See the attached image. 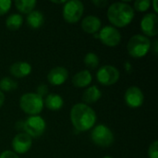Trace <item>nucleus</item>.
I'll return each instance as SVG.
<instances>
[{"instance_id": "nucleus-15", "label": "nucleus", "mask_w": 158, "mask_h": 158, "mask_svg": "<svg viewBox=\"0 0 158 158\" xmlns=\"http://www.w3.org/2000/svg\"><path fill=\"white\" fill-rule=\"evenodd\" d=\"M9 71L16 78H23L31 72V66L27 62H16L11 65Z\"/></svg>"}, {"instance_id": "nucleus-5", "label": "nucleus", "mask_w": 158, "mask_h": 158, "mask_svg": "<svg viewBox=\"0 0 158 158\" xmlns=\"http://www.w3.org/2000/svg\"><path fill=\"white\" fill-rule=\"evenodd\" d=\"M92 141L100 147L111 146L114 143V134L109 128L100 124L95 126L91 133Z\"/></svg>"}, {"instance_id": "nucleus-9", "label": "nucleus", "mask_w": 158, "mask_h": 158, "mask_svg": "<svg viewBox=\"0 0 158 158\" xmlns=\"http://www.w3.org/2000/svg\"><path fill=\"white\" fill-rule=\"evenodd\" d=\"M99 39L101 42L106 44V46L114 47L117 46L121 41V34L115 27L112 26H106L102 30H100Z\"/></svg>"}, {"instance_id": "nucleus-21", "label": "nucleus", "mask_w": 158, "mask_h": 158, "mask_svg": "<svg viewBox=\"0 0 158 158\" xmlns=\"http://www.w3.org/2000/svg\"><path fill=\"white\" fill-rule=\"evenodd\" d=\"M23 23V18L19 14H12L6 20V28L10 31H17Z\"/></svg>"}, {"instance_id": "nucleus-27", "label": "nucleus", "mask_w": 158, "mask_h": 158, "mask_svg": "<svg viewBox=\"0 0 158 158\" xmlns=\"http://www.w3.org/2000/svg\"><path fill=\"white\" fill-rule=\"evenodd\" d=\"M47 92H48V88L44 84H42L40 86H38V88H37V94L40 95L41 97L46 95L47 94Z\"/></svg>"}, {"instance_id": "nucleus-13", "label": "nucleus", "mask_w": 158, "mask_h": 158, "mask_svg": "<svg viewBox=\"0 0 158 158\" xmlns=\"http://www.w3.org/2000/svg\"><path fill=\"white\" fill-rule=\"evenodd\" d=\"M68 77H69V72L65 68L56 67L49 71L47 75V80L52 85L58 86L63 84L67 81Z\"/></svg>"}, {"instance_id": "nucleus-26", "label": "nucleus", "mask_w": 158, "mask_h": 158, "mask_svg": "<svg viewBox=\"0 0 158 158\" xmlns=\"http://www.w3.org/2000/svg\"><path fill=\"white\" fill-rule=\"evenodd\" d=\"M148 156H149V158H158L157 141H155V142L149 146Z\"/></svg>"}, {"instance_id": "nucleus-31", "label": "nucleus", "mask_w": 158, "mask_h": 158, "mask_svg": "<svg viewBox=\"0 0 158 158\" xmlns=\"http://www.w3.org/2000/svg\"><path fill=\"white\" fill-rule=\"evenodd\" d=\"M153 5H154V9H155V11H156V12H158L157 1H156V0H155V1L153 2Z\"/></svg>"}, {"instance_id": "nucleus-16", "label": "nucleus", "mask_w": 158, "mask_h": 158, "mask_svg": "<svg viewBox=\"0 0 158 158\" xmlns=\"http://www.w3.org/2000/svg\"><path fill=\"white\" fill-rule=\"evenodd\" d=\"M92 80H93V77H92L91 72L87 69H84V70L78 72L77 74L73 76L72 83L75 87L84 88L92 82Z\"/></svg>"}, {"instance_id": "nucleus-12", "label": "nucleus", "mask_w": 158, "mask_h": 158, "mask_svg": "<svg viewBox=\"0 0 158 158\" xmlns=\"http://www.w3.org/2000/svg\"><path fill=\"white\" fill-rule=\"evenodd\" d=\"M32 144L31 138L27 133L17 134L12 141V148L16 154H25L27 153Z\"/></svg>"}, {"instance_id": "nucleus-23", "label": "nucleus", "mask_w": 158, "mask_h": 158, "mask_svg": "<svg viewBox=\"0 0 158 158\" xmlns=\"http://www.w3.org/2000/svg\"><path fill=\"white\" fill-rule=\"evenodd\" d=\"M83 61L89 69H95L99 65V57L94 53H88L85 56Z\"/></svg>"}, {"instance_id": "nucleus-10", "label": "nucleus", "mask_w": 158, "mask_h": 158, "mask_svg": "<svg viewBox=\"0 0 158 158\" xmlns=\"http://www.w3.org/2000/svg\"><path fill=\"white\" fill-rule=\"evenodd\" d=\"M158 17L155 13L146 14L141 21V30L144 36L154 37L158 33Z\"/></svg>"}, {"instance_id": "nucleus-4", "label": "nucleus", "mask_w": 158, "mask_h": 158, "mask_svg": "<svg viewBox=\"0 0 158 158\" xmlns=\"http://www.w3.org/2000/svg\"><path fill=\"white\" fill-rule=\"evenodd\" d=\"M19 106L26 114L31 116H38L44 108V99L37 94H24L20 97Z\"/></svg>"}, {"instance_id": "nucleus-25", "label": "nucleus", "mask_w": 158, "mask_h": 158, "mask_svg": "<svg viewBox=\"0 0 158 158\" xmlns=\"http://www.w3.org/2000/svg\"><path fill=\"white\" fill-rule=\"evenodd\" d=\"M11 6V1L9 0H0V16L5 15L8 12Z\"/></svg>"}, {"instance_id": "nucleus-28", "label": "nucleus", "mask_w": 158, "mask_h": 158, "mask_svg": "<svg viewBox=\"0 0 158 158\" xmlns=\"http://www.w3.org/2000/svg\"><path fill=\"white\" fill-rule=\"evenodd\" d=\"M0 158H19L18 156V155L12 151H5L3 153H1Z\"/></svg>"}, {"instance_id": "nucleus-7", "label": "nucleus", "mask_w": 158, "mask_h": 158, "mask_svg": "<svg viewBox=\"0 0 158 158\" xmlns=\"http://www.w3.org/2000/svg\"><path fill=\"white\" fill-rule=\"evenodd\" d=\"M45 121L40 116H31L23 123V130L31 138L41 136L45 131Z\"/></svg>"}, {"instance_id": "nucleus-2", "label": "nucleus", "mask_w": 158, "mask_h": 158, "mask_svg": "<svg viewBox=\"0 0 158 158\" xmlns=\"http://www.w3.org/2000/svg\"><path fill=\"white\" fill-rule=\"evenodd\" d=\"M109 21L116 27H125L129 25L134 18L133 8L122 2H118L110 5L107 10Z\"/></svg>"}, {"instance_id": "nucleus-32", "label": "nucleus", "mask_w": 158, "mask_h": 158, "mask_svg": "<svg viewBox=\"0 0 158 158\" xmlns=\"http://www.w3.org/2000/svg\"><path fill=\"white\" fill-rule=\"evenodd\" d=\"M103 158H112L111 156H105V157H103Z\"/></svg>"}, {"instance_id": "nucleus-18", "label": "nucleus", "mask_w": 158, "mask_h": 158, "mask_svg": "<svg viewBox=\"0 0 158 158\" xmlns=\"http://www.w3.org/2000/svg\"><path fill=\"white\" fill-rule=\"evenodd\" d=\"M101 96H102L101 91L98 89L96 85H93L84 91L82 94V99L87 104H93L97 102L101 98Z\"/></svg>"}, {"instance_id": "nucleus-11", "label": "nucleus", "mask_w": 158, "mask_h": 158, "mask_svg": "<svg viewBox=\"0 0 158 158\" xmlns=\"http://www.w3.org/2000/svg\"><path fill=\"white\" fill-rule=\"evenodd\" d=\"M124 98L127 106H129L131 108L140 107L143 104V100H144V96L142 90L137 86L130 87L126 91Z\"/></svg>"}, {"instance_id": "nucleus-24", "label": "nucleus", "mask_w": 158, "mask_h": 158, "mask_svg": "<svg viewBox=\"0 0 158 158\" xmlns=\"http://www.w3.org/2000/svg\"><path fill=\"white\" fill-rule=\"evenodd\" d=\"M151 2L149 0H137L134 2V8L137 11L143 12L150 7Z\"/></svg>"}, {"instance_id": "nucleus-20", "label": "nucleus", "mask_w": 158, "mask_h": 158, "mask_svg": "<svg viewBox=\"0 0 158 158\" xmlns=\"http://www.w3.org/2000/svg\"><path fill=\"white\" fill-rule=\"evenodd\" d=\"M37 2L35 0H16L15 6L16 8L23 14L31 13L35 7Z\"/></svg>"}, {"instance_id": "nucleus-30", "label": "nucleus", "mask_w": 158, "mask_h": 158, "mask_svg": "<svg viewBox=\"0 0 158 158\" xmlns=\"http://www.w3.org/2000/svg\"><path fill=\"white\" fill-rule=\"evenodd\" d=\"M4 102H5V95H4V94H3V92L0 90V107L3 106V104H4Z\"/></svg>"}, {"instance_id": "nucleus-6", "label": "nucleus", "mask_w": 158, "mask_h": 158, "mask_svg": "<svg viewBox=\"0 0 158 158\" xmlns=\"http://www.w3.org/2000/svg\"><path fill=\"white\" fill-rule=\"evenodd\" d=\"M84 7L81 1H67L63 7V18L69 23H75L81 19Z\"/></svg>"}, {"instance_id": "nucleus-22", "label": "nucleus", "mask_w": 158, "mask_h": 158, "mask_svg": "<svg viewBox=\"0 0 158 158\" xmlns=\"http://www.w3.org/2000/svg\"><path fill=\"white\" fill-rule=\"evenodd\" d=\"M17 87H18V83L14 80L8 77L3 78L0 81V90L2 92H11L17 89Z\"/></svg>"}, {"instance_id": "nucleus-3", "label": "nucleus", "mask_w": 158, "mask_h": 158, "mask_svg": "<svg viewBox=\"0 0 158 158\" xmlns=\"http://www.w3.org/2000/svg\"><path fill=\"white\" fill-rule=\"evenodd\" d=\"M152 44L148 37L142 34L133 35L127 45L128 53L135 58H140L144 56L150 50Z\"/></svg>"}, {"instance_id": "nucleus-29", "label": "nucleus", "mask_w": 158, "mask_h": 158, "mask_svg": "<svg viewBox=\"0 0 158 158\" xmlns=\"http://www.w3.org/2000/svg\"><path fill=\"white\" fill-rule=\"evenodd\" d=\"M93 4L95 5L97 7H105L107 5V1L106 0H94Z\"/></svg>"}, {"instance_id": "nucleus-1", "label": "nucleus", "mask_w": 158, "mask_h": 158, "mask_svg": "<svg viewBox=\"0 0 158 158\" xmlns=\"http://www.w3.org/2000/svg\"><path fill=\"white\" fill-rule=\"evenodd\" d=\"M70 119L74 128L79 131L91 130L96 122L94 110L86 104H77L70 111Z\"/></svg>"}, {"instance_id": "nucleus-8", "label": "nucleus", "mask_w": 158, "mask_h": 158, "mask_svg": "<svg viewBox=\"0 0 158 158\" xmlns=\"http://www.w3.org/2000/svg\"><path fill=\"white\" fill-rule=\"evenodd\" d=\"M97 81L103 85L115 84L119 79V71L111 65H106L99 69L96 74Z\"/></svg>"}, {"instance_id": "nucleus-19", "label": "nucleus", "mask_w": 158, "mask_h": 158, "mask_svg": "<svg viewBox=\"0 0 158 158\" xmlns=\"http://www.w3.org/2000/svg\"><path fill=\"white\" fill-rule=\"evenodd\" d=\"M44 21V18L42 12L37 10H32L27 16V23L32 29L40 28Z\"/></svg>"}, {"instance_id": "nucleus-14", "label": "nucleus", "mask_w": 158, "mask_h": 158, "mask_svg": "<svg viewBox=\"0 0 158 158\" xmlns=\"http://www.w3.org/2000/svg\"><path fill=\"white\" fill-rule=\"evenodd\" d=\"M101 19L95 16H87L83 19L82 22H81V28L82 30L87 32V33H92V34H95L96 32L99 31V30L101 29Z\"/></svg>"}, {"instance_id": "nucleus-17", "label": "nucleus", "mask_w": 158, "mask_h": 158, "mask_svg": "<svg viewBox=\"0 0 158 158\" xmlns=\"http://www.w3.org/2000/svg\"><path fill=\"white\" fill-rule=\"evenodd\" d=\"M64 101L59 94H50L44 100V106H45L51 111H57L62 108Z\"/></svg>"}]
</instances>
